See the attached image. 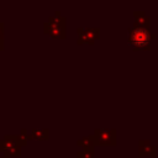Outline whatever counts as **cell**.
Wrapping results in <instances>:
<instances>
[{"label":"cell","mask_w":158,"mask_h":158,"mask_svg":"<svg viewBox=\"0 0 158 158\" xmlns=\"http://www.w3.org/2000/svg\"><path fill=\"white\" fill-rule=\"evenodd\" d=\"M157 37L156 33L151 32V28L131 27L128 30V44L133 51H149L151 41Z\"/></svg>","instance_id":"6da1fadb"},{"label":"cell","mask_w":158,"mask_h":158,"mask_svg":"<svg viewBox=\"0 0 158 158\" xmlns=\"http://www.w3.org/2000/svg\"><path fill=\"white\" fill-rule=\"evenodd\" d=\"M96 147H115L117 144V131L112 130H95L94 131Z\"/></svg>","instance_id":"7a4b0ae2"},{"label":"cell","mask_w":158,"mask_h":158,"mask_svg":"<svg viewBox=\"0 0 158 158\" xmlns=\"http://www.w3.org/2000/svg\"><path fill=\"white\" fill-rule=\"evenodd\" d=\"M77 33H78V41H77L78 46L94 44L95 41L99 40L100 37V28L99 27H88V28L79 27L77 30Z\"/></svg>","instance_id":"3957f363"},{"label":"cell","mask_w":158,"mask_h":158,"mask_svg":"<svg viewBox=\"0 0 158 158\" xmlns=\"http://www.w3.org/2000/svg\"><path fill=\"white\" fill-rule=\"evenodd\" d=\"M21 148L22 147H20L14 141H11L7 135H5L2 139H0V152L4 153V156H6L9 158H11V157L20 158L21 157Z\"/></svg>","instance_id":"277c9868"},{"label":"cell","mask_w":158,"mask_h":158,"mask_svg":"<svg viewBox=\"0 0 158 158\" xmlns=\"http://www.w3.org/2000/svg\"><path fill=\"white\" fill-rule=\"evenodd\" d=\"M138 154L139 157H151V158H156L157 156V148L156 146H153L151 143V141L148 139H141L138 142Z\"/></svg>","instance_id":"5b68a950"},{"label":"cell","mask_w":158,"mask_h":158,"mask_svg":"<svg viewBox=\"0 0 158 158\" xmlns=\"http://www.w3.org/2000/svg\"><path fill=\"white\" fill-rule=\"evenodd\" d=\"M43 32L46 35H48L51 38H53V40H65V37H67L65 28L52 26L48 22H44L43 23Z\"/></svg>","instance_id":"8992f818"},{"label":"cell","mask_w":158,"mask_h":158,"mask_svg":"<svg viewBox=\"0 0 158 158\" xmlns=\"http://www.w3.org/2000/svg\"><path fill=\"white\" fill-rule=\"evenodd\" d=\"M133 27L151 28V17L147 16L144 11H135L133 12Z\"/></svg>","instance_id":"52a82bcc"},{"label":"cell","mask_w":158,"mask_h":158,"mask_svg":"<svg viewBox=\"0 0 158 158\" xmlns=\"http://www.w3.org/2000/svg\"><path fill=\"white\" fill-rule=\"evenodd\" d=\"M46 22H48V23H49V25H52V26L62 27V28H65V26H67V20H65V17H64V16H62V15H60V12H59V11H56L53 16H49V17H48V20H47Z\"/></svg>","instance_id":"ba28073f"},{"label":"cell","mask_w":158,"mask_h":158,"mask_svg":"<svg viewBox=\"0 0 158 158\" xmlns=\"http://www.w3.org/2000/svg\"><path fill=\"white\" fill-rule=\"evenodd\" d=\"M77 146L78 147H81L83 149H95L96 144H95V137H94V135H89V136L83 137L81 139H79L77 142Z\"/></svg>","instance_id":"9c48e42d"},{"label":"cell","mask_w":158,"mask_h":158,"mask_svg":"<svg viewBox=\"0 0 158 158\" xmlns=\"http://www.w3.org/2000/svg\"><path fill=\"white\" fill-rule=\"evenodd\" d=\"M32 139L37 141H48L49 139V131L43 128V130H32L31 131Z\"/></svg>","instance_id":"30bf717a"},{"label":"cell","mask_w":158,"mask_h":158,"mask_svg":"<svg viewBox=\"0 0 158 158\" xmlns=\"http://www.w3.org/2000/svg\"><path fill=\"white\" fill-rule=\"evenodd\" d=\"M9 136V138L11 139V141H14L16 144H19L20 147H25L26 144H27V141L19 133V135H7Z\"/></svg>","instance_id":"8fae6325"},{"label":"cell","mask_w":158,"mask_h":158,"mask_svg":"<svg viewBox=\"0 0 158 158\" xmlns=\"http://www.w3.org/2000/svg\"><path fill=\"white\" fill-rule=\"evenodd\" d=\"M77 158H95V149H81L77 152Z\"/></svg>","instance_id":"7c38bea8"},{"label":"cell","mask_w":158,"mask_h":158,"mask_svg":"<svg viewBox=\"0 0 158 158\" xmlns=\"http://www.w3.org/2000/svg\"><path fill=\"white\" fill-rule=\"evenodd\" d=\"M0 41H4V23L0 22Z\"/></svg>","instance_id":"4fadbf2b"},{"label":"cell","mask_w":158,"mask_h":158,"mask_svg":"<svg viewBox=\"0 0 158 158\" xmlns=\"http://www.w3.org/2000/svg\"><path fill=\"white\" fill-rule=\"evenodd\" d=\"M4 49V41H0V51Z\"/></svg>","instance_id":"5bb4252c"},{"label":"cell","mask_w":158,"mask_h":158,"mask_svg":"<svg viewBox=\"0 0 158 158\" xmlns=\"http://www.w3.org/2000/svg\"><path fill=\"white\" fill-rule=\"evenodd\" d=\"M0 158H9V157H6V156H1Z\"/></svg>","instance_id":"9a60e30c"}]
</instances>
